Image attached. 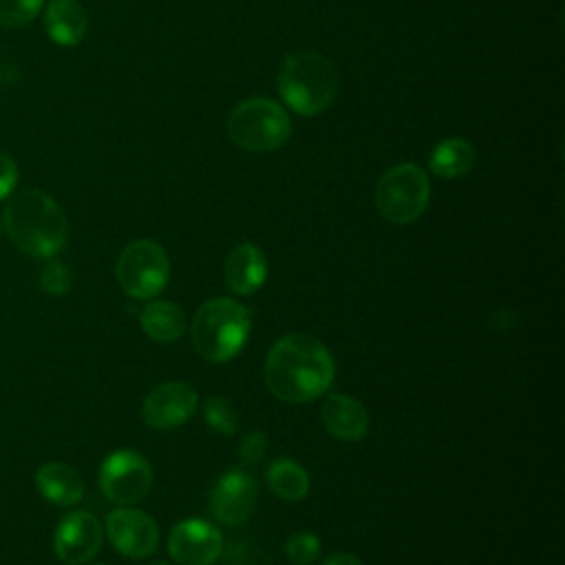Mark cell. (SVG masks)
Wrapping results in <instances>:
<instances>
[{
	"mask_svg": "<svg viewBox=\"0 0 565 565\" xmlns=\"http://www.w3.org/2000/svg\"><path fill=\"white\" fill-rule=\"evenodd\" d=\"M106 536L128 558H146L159 545V525L137 508L121 505L106 516Z\"/></svg>",
	"mask_w": 565,
	"mask_h": 565,
	"instance_id": "9",
	"label": "cell"
},
{
	"mask_svg": "<svg viewBox=\"0 0 565 565\" xmlns=\"http://www.w3.org/2000/svg\"><path fill=\"white\" fill-rule=\"evenodd\" d=\"M225 282L234 294H254L267 278V258L254 243H241L225 256Z\"/></svg>",
	"mask_w": 565,
	"mask_h": 565,
	"instance_id": "15",
	"label": "cell"
},
{
	"mask_svg": "<svg viewBox=\"0 0 565 565\" xmlns=\"http://www.w3.org/2000/svg\"><path fill=\"white\" fill-rule=\"evenodd\" d=\"M2 232L29 256L53 258L68 238L64 210L46 192L26 188L11 192L2 212Z\"/></svg>",
	"mask_w": 565,
	"mask_h": 565,
	"instance_id": "2",
	"label": "cell"
},
{
	"mask_svg": "<svg viewBox=\"0 0 565 565\" xmlns=\"http://www.w3.org/2000/svg\"><path fill=\"white\" fill-rule=\"evenodd\" d=\"M44 29L60 46H75L88 31V13L77 0H49L44 9Z\"/></svg>",
	"mask_w": 565,
	"mask_h": 565,
	"instance_id": "16",
	"label": "cell"
},
{
	"mask_svg": "<svg viewBox=\"0 0 565 565\" xmlns=\"http://www.w3.org/2000/svg\"><path fill=\"white\" fill-rule=\"evenodd\" d=\"M265 384L287 404L320 397L333 382L335 362L329 349L309 333H289L274 342L265 358Z\"/></svg>",
	"mask_w": 565,
	"mask_h": 565,
	"instance_id": "1",
	"label": "cell"
},
{
	"mask_svg": "<svg viewBox=\"0 0 565 565\" xmlns=\"http://www.w3.org/2000/svg\"><path fill=\"white\" fill-rule=\"evenodd\" d=\"M15 183H18V166L9 154L0 152V201L15 190Z\"/></svg>",
	"mask_w": 565,
	"mask_h": 565,
	"instance_id": "26",
	"label": "cell"
},
{
	"mask_svg": "<svg viewBox=\"0 0 565 565\" xmlns=\"http://www.w3.org/2000/svg\"><path fill=\"white\" fill-rule=\"evenodd\" d=\"M203 417L212 430L218 435H234L238 430V415L236 408L225 397H210L203 406Z\"/></svg>",
	"mask_w": 565,
	"mask_h": 565,
	"instance_id": "21",
	"label": "cell"
},
{
	"mask_svg": "<svg viewBox=\"0 0 565 565\" xmlns=\"http://www.w3.org/2000/svg\"><path fill=\"white\" fill-rule=\"evenodd\" d=\"M104 527L99 519L86 510L68 512L55 527L53 550L66 565L88 563L102 547Z\"/></svg>",
	"mask_w": 565,
	"mask_h": 565,
	"instance_id": "10",
	"label": "cell"
},
{
	"mask_svg": "<svg viewBox=\"0 0 565 565\" xmlns=\"http://www.w3.org/2000/svg\"><path fill=\"white\" fill-rule=\"evenodd\" d=\"M119 287L139 300L154 298L170 278V260L166 249L150 241L139 238L128 243L115 265Z\"/></svg>",
	"mask_w": 565,
	"mask_h": 565,
	"instance_id": "7",
	"label": "cell"
},
{
	"mask_svg": "<svg viewBox=\"0 0 565 565\" xmlns=\"http://www.w3.org/2000/svg\"><path fill=\"white\" fill-rule=\"evenodd\" d=\"M320 565H364V563L358 556H353V554L335 552V554H329Z\"/></svg>",
	"mask_w": 565,
	"mask_h": 565,
	"instance_id": "27",
	"label": "cell"
},
{
	"mask_svg": "<svg viewBox=\"0 0 565 565\" xmlns=\"http://www.w3.org/2000/svg\"><path fill=\"white\" fill-rule=\"evenodd\" d=\"M258 503V486L254 477L243 470H230L221 475L210 492V512L212 516L227 525L238 527L243 525Z\"/></svg>",
	"mask_w": 565,
	"mask_h": 565,
	"instance_id": "11",
	"label": "cell"
},
{
	"mask_svg": "<svg viewBox=\"0 0 565 565\" xmlns=\"http://www.w3.org/2000/svg\"><path fill=\"white\" fill-rule=\"evenodd\" d=\"M267 486L285 501H300L309 492V475L294 459H274L267 468Z\"/></svg>",
	"mask_w": 565,
	"mask_h": 565,
	"instance_id": "20",
	"label": "cell"
},
{
	"mask_svg": "<svg viewBox=\"0 0 565 565\" xmlns=\"http://www.w3.org/2000/svg\"><path fill=\"white\" fill-rule=\"evenodd\" d=\"M249 313L232 298L205 300L192 318V344L207 362L232 360L249 338Z\"/></svg>",
	"mask_w": 565,
	"mask_h": 565,
	"instance_id": "4",
	"label": "cell"
},
{
	"mask_svg": "<svg viewBox=\"0 0 565 565\" xmlns=\"http://www.w3.org/2000/svg\"><path fill=\"white\" fill-rule=\"evenodd\" d=\"M150 565H168V563H150Z\"/></svg>",
	"mask_w": 565,
	"mask_h": 565,
	"instance_id": "29",
	"label": "cell"
},
{
	"mask_svg": "<svg viewBox=\"0 0 565 565\" xmlns=\"http://www.w3.org/2000/svg\"><path fill=\"white\" fill-rule=\"evenodd\" d=\"M40 285L51 296H64L73 285V274L66 263L49 258L40 271Z\"/></svg>",
	"mask_w": 565,
	"mask_h": 565,
	"instance_id": "24",
	"label": "cell"
},
{
	"mask_svg": "<svg viewBox=\"0 0 565 565\" xmlns=\"http://www.w3.org/2000/svg\"><path fill=\"white\" fill-rule=\"evenodd\" d=\"M35 488L55 505H75L84 497V481L79 472L62 461L42 463L35 472Z\"/></svg>",
	"mask_w": 565,
	"mask_h": 565,
	"instance_id": "17",
	"label": "cell"
},
{
	"mask_svg": "<svg viewBox=\"0 0 565 565\" xmlns=\"http://www.w3.org/2000/svg\"><path fill=\"white\" fill-rule=\"evenodd\" d=\"M267 450V439L260 430L247 433L238 444V459L243 466H256Z\"/></svg>",
	"mask_w": 565,
	"mask_h": 565,
	"instance_id": "25",
	"label": "cell"
},
{
	"mask_svg": "<svg viewBox=\"0 0 565 565\" xmlns=\"http://www.w3.org/2000/svg\"><path fill=\"white\" fill-rule=\"evenodd\" d=\"M141 329L157 342H172L185 329V316L179 305L168 300H154L141 309Z\"/></svg>",
	"mask_w": 565,
	"mask_h": 565,
	"instance_id": "19",
	"label": "cell"
},
{
	"mask_svg": "<svg viewBox=\"0 0 565 565\" xmlns=\"http://www.w3.org/2000/svg\"><path fill=\"white\" fill-rule=\"evenodd\" d=\"M285 554L296 565H311L320 556V539L313 532H294L285 541Z\"/></svg>",
	"mask_w": 565,
	"mask_h": 565,
	"instance_id": "23",
	"label": "cell"
},
{
	"mask_svg": "<svg viewBox=\"0 0 565 565\" xmlns=\"http://www.w3.org/2000/svg\"><path fill=\"white\" fill-rule=\"evenodd\" d=\"M373 199L384 221L408 225L424 214L430 199V183L417 163H397L380 177Z\"/></svg>",
	"mask_w": 565,
	"mask_h": 565,
	"instance_id": "6",
	"label": "cell"
},
{
	"mask_svg": "<svg viewBox=\"0 0 565 565\" xmlns=\"http://www.w3.org/2000/svg\"><path fill=\"white\" fill-rule=\"evenodd\" d=\"M340 75L335 64L318 51H296L285 57L278 73L282 102L302 117L324 113L338 97Z\"/></svg>",
	"mask_w": 565,
	"mask_h": 565,
	"instance_id": "3",
	"label": "cell"
},
{
	"mask_svg": "<svg viewBox=\"0 0 565 565\" xmlns=\"http://www.w3.org/2000/svg\"><path fill=\"white\" fill-rule=\"evenodd\" d=\"M475 146L463 137H446L435 143L428 157V168L441 179H459L475 166Z\"/></svg>",
	"mask_w": 565,
	"mask_h": 565,
	"instance_id": "18",
	"label": "cell"
},
{
	"mask_svg": "<svg viewBox=\"0 0 565 565\" xmlns=\"http://www.w3.org/2000/svg\"><path fill=\"white\" fill-rule=\"evenodd\" d=\"M322 424L324 428L342 441H358L366 435L369 430V413L351 395L344 393H333L324 399L322 404Z\"/></svg>",
	"mask_w": 565,
	"mask_h": 565,
	"instance_id": "14",
	"label": "cell"
},
{
	"mask_svg": "<svg viewBox=\"0 0 565 565\" xmlns=\"http://www.w3.org/2000/svg\"><path fill=\"white\" fill-rule=\"evenodd\" d=\"M90 565H108V563H90Z\"/></svg>",
	"mask_w": 565,
	"mask_h": 565,
	"instance_id": "30",
	"label": "cell"
},
{
	"mask_svg": "<svg viewBox=\"0 0 565 565\" xmlns=\"http://www.w3.org/2000/svg\"><path fill=\"white\" fill-rule=\"evenodd\" d=\"M230 139L249 152H274L291 137L287 110L267 97H249L234 106L227 117Z\"/></svg>",
	"mask_w": 565,
	"mask_h": 565,
	"instance_id": "5",
	"label": "cell"
},
{
	"mask_svg": "<svg viewBox=\"0 0 565 565\" xmlns=\"http://www.w3.org/2000/svg\"><path fill=\"white\" fill-rule=\"evenodd\" d=\"M152 486V470L146 457L130 448L110 452L99 466V488L113 503L130 505L141 501Z\"/></svg>",
	"mask_w": 565,
	"mask_h": 565,
	"instance_id": "8",
	"label": "cell"
},
{
	"mask_svg": "<svg viewBox=\"0 0 565 565\" xmlns=\"http://www.w3.org/2000/svg\"><path fill=\"white\" fill-rule=\"evenodd\" d=\"M196 399L199 395L192 384L166 382L146 395L141 404V417L152 428H174L192 417Z\"/></svg>",
	"mask_w": 565,
	"mask_h": 565,
	"instance_id": "13",
	"label": "cell"
},
{
	"mask_svg": "<svg viewBox=\"0 0 565 565\" xmlns=\"http://www.w3.org/2000/svg\"><path fill=\"white\" fill-rule=\"evenodd\" d=\"M168 552L177 565H212L223 552V536L205 519H185L170 530Z\"/></svg>",
	"mask_w": 565,
	"mask_h": 565,
	"instance_id": "12",
	"label": "cell"
},
{
	"mask_svg": "<svg viewBox=\"0 0 565 565\" xmlns=\"http://www.w3.org/2000/svg\"><path fill=\"white\" fill-rule=\"evenodd\" d=\"M0 236H2V216H0Z\"/></svg>",
	"mask_w": 565,
	"mask_h": 565,
	"instance_id": "28",
	"label": "cell"
},
{
	"mask_svg": "<svg viewBox=\"0 0 565 565\" xmlns=\"http://www.w3.org/2000/svg\"><path fill=\"white\" fill-rule=\"evenodd\" d=\"M42 9L44 0H0V26H24L38 18Z\"/></svg>",
	"mask_w": 565,
	"mask_h": 565,
	"instance_id": "22",
	"label": "cell"
}]
</instances>
